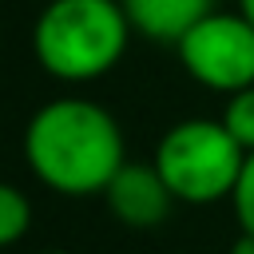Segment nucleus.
I'll return each instance as SVG.
<instances>
[{
	"label": "nucleus",
	"mask_w": 254,
	"mask_h": 254,
	"mask_svg": "<svg viewBox=\"0 0 254 254\" xmlns=\"http://www.w3.org/2000/svg\"><path fill=\"white\" fill-rule=\"evenodd\" d=\"M24 159L48 190L87 198L107 190L115 171L127 163V147L115 115L103 103L64 95L28 119Z\"/></svg>",
	"instance_id": "obj_1"
},
{
	"label": "nucleus",
	"mask_w": 254,
	"mask_h": 254,
	"mask_svg": "<svg viewBox=\"0 0 254 254\" xmlns=\"http://www.w3.org/2000/svg\"><path fill=\"white\" fill-rule=\"evenodd\" d=\"M131 32L119 0H52L36 16L32 52L48 75L87 83L123 60Z\"/></svg>",
	"instance_id": "obj_2"
},
{
	"label": "nucleus",
	"mask_w": 254,
	"mask_h": 254,
	"mask_svg": "<svg viewBox=\"0 0 254 254\" xmlns=\"http://www.w3.org/2000/svg\"><path fill=\"white\" fill-rule=\"evenodd\" d=\"M179 202L206 206L234 194L246 151L222 127V119H183L167 127L151 159Z\"/></svg>",
	"instance_id": "obj_3"
},
{
	"label": "nucleus",
	"mask_w": 254,
	"mask_h": 254,
	"mask_svg": "<svg viewBox=\"0 0 254 254\" xmlns=\"http://www.w3.org/2000/svg\"><path fill=\"white\" fill-rule=\"evenodd\" d=\"M175 52L183 71L206 91L234 95L254 83V24L242 12H206L179 36Z\"/></svg>",
	"instance_id": "obj_4"
},
{
	"label": "nucleus",
	"mask_w": 254,
	"mask_h": 254,
	"mask_svg": "<svg viewBox=\"0 0 254 254\" xmlns=\"http://www.w3.org/2000/svg\"><path fill=\"white\" fill-rule=\"evenodd\" d=\"M103 198H107V210L123 226H135V230L159 226L171 214V206L179 202L171 194V187L163 183L155 163H131V159L115 171V179L107 183Z\"/></svg>",
	"instance_id": "obj_5"
},
{
	"label": "nucleus",
	"mask_w": 254,
	"mask_h": 254,
	"mask_svg": "<svg viewBox=\"0 0 254 254\" xmlns=\"http://www.w3.org/2000/svg\"><path fill=\"white\" fill-rule=\"evenodd\" d=\"M131 28L147 40L179 44V36L198 24L206 12H214V0H119Z\"/></svg>",
	"instance_id": "obj_6"
},
{
	"label": "nucleus",
	"mask_w": 254,
	"mask_h": 254,
	"mask_svg": "<svg viewBox=\"0 0 254 254\" xmlns=\"http://www.w3.org/2000/svg\"><path fill=\"white\" fill-rule=\"evenodd\" d=\"M32 230V202L20 187L0 183V250L24 242V234Z\"/></svg>",
	"instance_id": "obj_7"
},
{
	"label": "nucleus",
	"mask_w": 254,
	"mask_h": 254,
	"mask_svg": "<svg viewBox=\"0 0 254 254\" xmlns=\"http://www.w3.org/2000/svg\"><path fill=\"white\" fill-rule=\"evenodd\" d=\"M222 127L238 139V147L250 155L254 151V83L250 87H242V91H234V95H226V107H222Z\"/></svg>",
	"instance_id": "obj_8"
},
{
	"label": "nucleus",
	"mask_w": 254,
	"mask_h": 254,
	"mask_svg": "<svg viewBox=\"0 0 254 254\" xmlns=\"http://www.w3.org/2000/svg\"><path fill=\"white\" fill-rule=\"evenodd\" d=\"M230 202H234L238 230H242V234H254V151H250L246 163H242V175H238V183H234Z\"/></svg>",
	"instance_id": "obj_9"
},
{
	"label": "nucleus",
	"mask_w": 254,
	"mask_h": 254,
	"mask_svg": "<svg viewBox=\"0 0 254 254\" xmlns=\"http://www.w3.org/2000/svg\"><path fill=\"white\" fill-rule=\"evenodd\" d=\"M230 254H254V234H242L238 230V238L230 242Z\"/></svg>",
	"instance_id": "obj_10"
},
{
	"label": "nucleus",
	"mask_w": 254,
	"mask_h": 254,
	"mask_svg": "<svg viewBox=\"0 0 254 254\" xmlns=\"http://www.w3.org/2000/svg\"><path fill=\"white\" fill-rule=\"evenodd\" d=\"M238 12H242L250 24H254V0H238Z\"/></svg>",
	"instance_id": "obj_11"
},
{
	"label": "nucleus",
	"mask_w": 254,
	"mask_h": 254,
	"mask_svg": "<svg viewBox=\"0 0 254 254\" xmlns=\"http://www.w3.org/2000/svg\"><path fill=\"white\" fill-rule=\"evenodd\" d=\"M36 254H64V250H36Z\"/></svg>",
	"instance_id": "obj_12"
}]
</instances>
